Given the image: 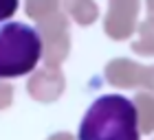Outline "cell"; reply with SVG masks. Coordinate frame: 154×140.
I'll use <instances>...</instances> for the list:
<instances>
[{
    "label": "cell",
    "mask_w": 154,
    "mask_h": 140,
    "mask_svg": "<svg viewBox=\"0 0 154 140\" xmlns=\"http://www.w3.org/2000/svg\"><path fill=\"white\" fill-rule=\"evenodd\" d=\"M40 33L24 22L0 24V79L29 74L42 59Z\"/></svg>",
    "instance_id": "7a4b0ae2"
},
{
    "label": "cell",
    "mask_w": 154,
    "mask_h": 140,
    "mask_svg": "<svg viewBox=\"0 0 154 140\" xmlns=\"http://www.w3.org/2000/svg\"><path fill=\"white\" fill-rule=\"evenodd\" d=\"M16 9H18V2H2V0H0V20L11 18Z\"/></svg>",
    "instance_id": "3957f363"
},
{
    "label": "cell",
    "mask_w": 154,
    "mask_h": 140,
    "mask_svg": "<svg viewBox=\"0 0 154 140\" xmlns=\"http://www.w3.org/2000/svg\"><path fill=\"white\" fill-rule=\"evenodd\" d=\"M77 140H139L137 105L121 94L99 96L84 114Z\"/></svg>",
    "instance_id": "6da1fadb"
}]
</instances>
